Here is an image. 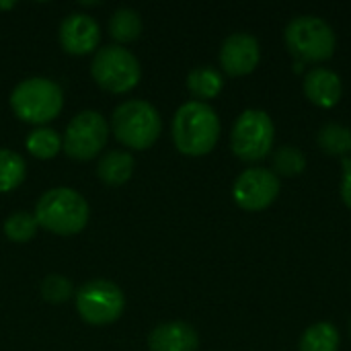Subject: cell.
Returning <instances> with one entry per match:
<instances>
[{
    "instance_id": "obj_1",
    "label": "cell",
    "mask_w": 351,
    "mask_h": 351,
    "mask_svg": "<svg viewBox=\"0 0 351 351\" xmlns=\"http://www.w3.org/2000/svg\"><path fill=\"white\" fill-rule=\"evenodd\" d=\"M175 148L185 156H206L220 140V117L216 109L202 101L183 103L171 123Z\"/></svg>"
},
{
    "instance_id": "obj_2",
    "label": "cell",
    "mask_w": 351,
    "mask_h": 351,
    "mask_svg": "<svg viewBox=\"0 0 351 351\" xmlns=\"http://www.w3.org/2000/svg\"><path fill=\"white\" fill-rule=\"evenodd\" d=\"M39 228L58 234V237H74L80 234L90 218L88 202L82 193L72 187H53L47 189L35 206L33 212Z\"/></svg>"
},
{
    "instance_id": "obj_3",
    "label": "cell",
    "mask_w": 351,
    "mask_h": 351,
    "mask_svg": "<svg viewBox=\"0 0 351 351\" xmlns=\"http://www.w3.org/2000/svg\"><path fill=\"white\" fill-rule=\"evenodd\" d=\"M109 130L121 146L142 152L152 148L160 138L162 117L152 103L130 99L113 109Z\"/></svg>"
},
{
    "instance_id": "obj_4",
    "label": "cell",
    "mask_w": 351,
    "mask_h": 351,
    "mask_svg": "<svg viewBox=\"0 0 351 351\" xmlns=\"http://www.w3.org/2000/svg\"><path fill=\"white\" fill-rule=\"evenodd\" d=\"M10 109L23 123L39 125L53 121L64 109L62 86L45 76H31L21 80L10 93Z\"/></svg>"
},
{
    "instance_id": "obj_5",
    "label": "cell",
    "mask_w": 351,
    "mask_h": 351,
    "mask_svg": "<svg viewBox=\"0 0 351 351\" xmlns=\"http://www.w3.org/2000/svg\"><path fill=\"white\" fill-rule=\"evenodd\" d=\"M288 49L302 62L321 64L333 58L337 37L333 27L317 14H298L284 29Z\"/></svg>"
},
{
    "instance_id": "obj_6",
    "label": "cell",
    "mask_w": 351,
    "mask_h": 351,
    "mask_svg": "<svg viewBox=\"0 0 351 351\" xmlns=\"http://www.w3.org/2000/svg\"><path fill=\"white\" fill-rule=\"evenodd\" d=\"M93 80L111 95L134 90L142 78L140 60L123 45H105L95 51L90 62Z\"/></svg>"
},
{
    "instance_id": "obj_7",
    "label": "cell",
    "mask_w": 351,
    "mask_h": 351,
    "mask_svg": "<svg viewBox=\"0 0 351 351\" xmlns=\"http://www.w3.org/2000/svg\"><path fill=\"white\" fill-rule=\"evenodd\" d=\"M276 125L263 109H245L230 130V148L243 162H261L271 154Z\"/></svg>"
},
{
    "instance_id": "obj_8",
    "label": "cell",
    "mask_w": 351,
    "mask_h": 351,
    "mask_svg": "<svg viewBox=\"0 0 351 351\" xmlns=\"http://www.w3.org/2000/svg\"><path fill=\"white\" fill-rule=\"evenodd\" d=\"M78 317L93 327H107L121 319L125 296L119 286L109 280H90L74 292Z\"/></svg>"
},
{
    "instance_id": "obj_9",
    "label": "cell",
    "mask_w": 351,
    "mask_h": 351,
    "mask_svg": "<svg viewBox=\"0 0 351 351\" xmlns=\"http://www.w3.org/2000/svg\"><path fill=\"white\" fill-rule=\"evenodd\" d=\"M109 134V121L99 111L84 109L68 121L66 134L62 136V150L68 158L78 162L95 160L103 152Z\"/></svg>"
},
{
    "instance_id": "obj_10",
    "label": "cell",
    "mask_w": 351,
    "mask_h": 351,
    "mask_svg": "<svg viewBox=\"0 0 351 351\" xmlns=\"http://www.w3.org/2000/svg\"><path fill=\"white\" fill-rule=\"evenodd\" d=\"M280 177L265 167L245 169L232 185V199L247 212H261L269 208L280 195Z\"/></svg>"
},
{
    "instance_id": "obj_11",
    "label": "cell",
    "mask_w": 351,
    "mask_h": 351,
    "mask_svg": "<svg viewBox=\"0 0 351 351\" xmlns=\"http://www.w3.org/2000/svg\"><path fill=\"white\" fill-rule=\"evenodd\" d=\"M218 60H220L224 74L234 76V78L247 76L259 66L261 45H259L255 35L245 33V31H237V33H230L222 41Z\"/></svg>"
},
{
    "instance_id": "obj_12",
    "label": "cell",
    "mask_w": 351,
    "mask_h": 351,
    "mask_svg": "<svg viewBox=\"0 0 351 351\" xmlns=\"http://www.w3.org/2000/svg\"><path fill=\"white\" fill-rule=\"evenodd\" d=\"M60 45L70 56H88L99 49L101 27L99 23L84 12H70L60 23Z\"/></svg>"
},
{
    "instance_id": "obj_13",
    "label": "cell",
    "mask_w": 351,
    "mask_h": 351,
    "mask_svg": "<svg viewBox=\"0 0 351 351\" xmlns=\"http://www.w3.org/2000/svg\"><path fill=\"white\" fill-rule=\"evenodd\" d=\"M302 90L313 105L321 109H331L341 101V93H343L341 76L331 68L315 66L304 74Z\"/></svg>"
},
{
    "instance_id": "obj_14",
    "label": "cell",
    "mask_w": 351,
    "mask_h": 351,
    "mask_svg": "<svg viewBox=\"0 0 351 351\" xmlns=\"http://www.w3.org/2000/svg\"><path fill=\"white\" fill-rule=\"evenodd\" d=\"M150 351H197L199 335L193 325L185 321H169L156 325L148 335Z\"/></svg>"
},
{
    "instance_id": "obj_15",
    "label": "cell",
    "mask_w": 351,
    "mask_h": 351,
    "mask_svg": "<svg viewBox=\"0 0 351 351\" xmlns=\"http://www.w3.org/2000/svg\"><path fill=\"white\" fill-rule=\"evenodd\" d=\"M134 156L128 150H109L97 162V177L109 187L125 185L134 175Z\"/></svg>"
},
{
    "instance_id": "obj_16",
    "label": "cell",
    "mask_w": 351,
    "mask_h": 351,
    "mask_svg": "<svg viewBox=\"0 0 351 351\" xmlns=\"http://www.w3.org/2000/svg\"><path fill=\"white\" fill-rule=\"evenodd\" d=\"M187 88L195 101L208 103L210 99H216L224 88L222 72L212 66H197L187 74Z\"/></svg>"
},
{
    "instance_id": "obj_17",
    "label": "cell",
    "mask_w": 351,
    "mask_h": 351,
    "mask_svg": "<svg viewBox=\"0 0 351 351\" xmlns=\"http://www.w3.org/2000/svg\"><path fill=\"white\" fill-rule=\"evenodd\" d=\"M144 23L138 10L134 8H117L111 16H109V35L115 41V45H125L136 41L142 35Z\"/></svg>"
},
{
    "instance_id": "obj_18",
    "label": "cell",
    "mask_w": 351,
    "mask_h": 351,
    "mask_svg": "<svg viewBox=\"0 0 351 351\" xmlns=\"http://www.w3.org/2000/svg\"><path fill=\"white\" fill-rule=\"evenodd\" d=\"M317 144L329 156H351V128L327 121L317 132Z\"/></svg>"
},
{
    "instance_id": "obj_19",
    "label": "cell",
    "mask_w": 351,
    "mask_h": 351,
    "mask_svg": "<svg viewBox=\"0 0 351 351\" xmlns=\"http://www.w3.org/2000/svg\"><path fill=\"white\" fill-rule=\"evenodd\" d=\"M341 335L333 323L321 321L311 325L298 341V351H339Z\"/></svg>"
},
{
    "instance_id": "obj_20",
    "label": "cell",
    "mask_w": 351,
    "mask_h": 351,
    "mask_svg": "<svg viewBox=\"0 0 351 351\" xmlns=\"http://www.w3.org/2000/svg\"><path fill=\"white\" fill-rule=\"evenodd\" d=\"M62 136L51 130V128H35L33 132H29L27 140H25V148L27 152L37 158V160H49L56 158L62 152Z\"/></svg>"
},
{
    "instance_id": "obj_21",
    "label": "cell",
    "mask_w": 351,
    "mask_h": 351,
    "mask_svg": "<svg viewBox=\"0 0 351 351\" xmlns=\"http://www.w3.org/2000/svg\"><path fill=\"white\" fill-rule=\"evenodd\" d=\"M25 177H27L25 158L10 148H0V193L14 191L25 183Z\"/></svg>"
},
{
    "instance_id": "obj_22",
    "label": "cell",
    "mask_w": 351,
    "mask_h": 351,
    "mask_svg": "<svg viewBox=\"0 0 351 351\" xmlns=\"http://www.w3.org/2000/svg\"><path fill=\"white\" fill-rule=\"evenodd\" d=\"M39 230V224L35 220V216L31 212H25V210H19V212H12L4 224H2V232L4 237L10 241V243H16V245H25L29 241L35 239Z\"/></svg>"
},
{
    "instance_id": "obj_23",
    "label": "cell",
    "mask_w": 351,
    "mask_h": 351,
    "mask_svg": "<svg viewBox=\"0 0 351 351\" xmlns=\"http://www.w3.org/2000/svg\"><path fill=\"white\" fill-rule=\"evenodd\" d=\"M306 169V156L298 146L284 144L271 154V171L280 177H298Z\"/></svg>"
},
{
    "instance_id": "obj_24",
    "label": "cell",
    "mask_w": 351,
    "mask_h": 351,
    "mask_svg": "<svg viewBox=\"0 0 351 351\" xmlns=\"http://www.w3.org/2000/svg\"><path fill=\"white\" fill-rule=\"evenodd\" d=\"M74 296V286L66 276L49 274L41 282V298L49 304H64Z\"/></svg>"
},
{
    "instance_id": "obj_25",
    "label": "cell",
    "mask_w": 351,
    "mask_h": 351,
    "mask_svg": "<svg viewBox=\"0 0 351 351\" xmlns=\"http://www.w3.org/2000/svg\"><path fill=\"white\" fill-rule=\"evenodd\" d=\"M343 204L351 210V156L341 160V187H339Z\"/></svg>"
},
{
    "instance_id": "obj_26",
    "label": "cell",
    "mask_w": 351,
    "mask_h": 351,
    "mask_svg": "<svg viewBox=\"0 0 351 351\" xmlns=\"http://www.w3.org/2000/svg\"><path fill=\"white\" fill-rule=\"evenodd\" d=\"M16 6L14 0H0V10H12Z\"/></svg>"
},
{
    "instance_id": "obj_27",
    "label": "cell",
    "mask_w": 351,
    "mask_h": 351,
    "mask_svg": "<svg viewBox=\"0 0 351 351\" xmlns=\"http://www.w3.org/2000/svg\"><path fill=\"white\" fill-rule=\"evenodd\" d=\"M350 335H351V319H350Z\"/></svg>"
}]
</instances>
